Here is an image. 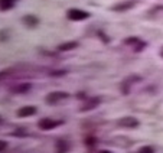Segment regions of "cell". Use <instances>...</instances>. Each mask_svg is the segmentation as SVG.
Returning a JSON list of instances; mask_svg holds the SVG:
<instances>
[{
    "label": "cell",
    "mask_w": 163,
    "mask_h": 153,
    "mask_svg": "<svg viewBox=\"0 0 163 153\" xmlns=\"http://www.w3.org/2000/svg\"><path fill=\"white\" fill-rule=\"evenodd\" d=\"M68 97H69V94L65 92V91H53V92H51V94L46 96L45 101H46L48 104H56L58 101L65 100V98H68Z\"/></svg>",
    "instance_id": "obj_1"
},
{
    "label": "cell",
    "mask_w": 163,
    "mask_h": 153,
    "mask_svg": "<svg viewBox=\"0 0 163 153\" xmlns=\"http://www.w3.org/2000/svg\"><path fill=\"white\" fill-rule=\"evenodd\" d=\"M67 16L69 20H84L90 16V13L84 12V10H80V9H69L67 12Z\"/></svg>",
    "instance_id": "obj_2"
},
{
    "label": "cell",
    "mask_w": 163,
    "mask_h": 153,
    "mask_svg": "<svg viewBox=\"0 0 163 153\" xmlns=\"http://www.w3.org/2000/svg\"><path fill=\"white\" fill-rule=\"evenodd\" d=\"M59 124H62V121H56V120H52V119H42L38 123L39 129L42 130H52L55 127H58Z\"/></svg>",
    "instance_id": "obj_3"
},
{
    "label": "cell",
    "mask_w": 163,
    "mask_h": 153,
    "mask_svg": "<svg viewBox=\"0 0 163 153\" xmlns=\"http://www.w3.org/2000/svg\"><path fill=\"white\" fill-rule=\"evenodd\" d=\"M100 104V98H85V103L81 107V111H90L97 108V105Z\"/></svg>",
    "instance_id": "obj_4"
},
{
    "label": "cell",
    "mask_w": 163,
    "mask_h": 153,
    "mask_svg": "<svg viewBox=\"0 0 163 153\" xmlns=\"http://www.w3.org/2000/svg\"><path fill=\"white\" fill-rule=\"evenodd\" d=\"M36 114V107L33 105H26L17 110V117H29V116Z\"/></svg>",
    "instance_id": "obj_5"
},
{
    "label": "cell",
    "mask_w": 163,
    "mask_h": 153,
    "mask_svg": "<svg viewBox=\"0 0 163 153\" xmlns=\"http://www.w3.org/2000/svg\"><path fill=\"white\" fill-rule=\"evenodd\" d=\"M118 124L123 126V127H136V126L139 124V121L133 117H124V119L118 120Z\"/></svg>",
    "instance_id": "obj_6"
},
{
    "label": "cell",
    "mask_w": 163,
    "mask_h": 153,
    "mask_svg": "<svg viewBox=\"0 0 163 153\" xmlns=\"http://www.w3.org/2000/svg\"><path fill=\"white\" fill-rule=\"evenodd\" d=\"M77 46H78L77 42H67V43L59 45V46H58V51H61V52H67V51H72V49L77 48Z\"/></svg>",
    "instance_id": "obj_7"
},
{
    "label": "cell",
    "mask_w": 163,
    "mask_h": 153,
    "mask_svg": "<svg viewBox=\"0 0 163 153\" xmlns=\"http://www.w3.org/2000/svg\"><path fill=\"white\" fill-rule=\"evenodd\" d=\"M14 5V0H0V10H9Z\"/></svg>",
    "instance_id": "obj_8"
},
{
    "label": "cell",
    "mask_w": 163,
    "mask_h": 153,
    "mask_svg": "<svg viewBox=\"0 0 163 153\" xmlns=\"http://www.w3.org/2000/svg\"><path fill=\"white\" fill-rule=\"evenodd\" d=\"M30 90V84H20L19 87H13L12 91L13 92H25V91Z\"/></svg>",
    "instance_id": "obj_9"
},
{
    "label": "cell",
    "mask_w": 163,
    "mask_h": 153,
    "mask_svg": "<svg viewBox=\"0 0 163 153\" xmlns=\"http://www.w3.org/2000/svg\"><path fill=\"white\" fill-rule=\"evenodd\" d=\"M23 22L28 25V26H35V25L38 23V19H36L35 16H26L23 19Z\"/></svg>",
    "instance_id": "obj_10"
},
{
    "label": "cell",
    "mask_w": 163,
    "mask_h": 153,
    "mask_svg": "<svg viewBox=\"0 0 163 153\" xmlns=\"http://www.w3.org/2000/svg\"><path fill=\"white\" fill-rule=\"evenodd\" d=\"M68 150V146L65 142H58L56 143V153H65Z\"/></svg>",
    "instance_id": "obj_11"
},
{
    "label": "cell",
    "mask_w": 163,
    "mask_h": 153,
    "mask_svg": "<svg viewBox=\"0 0 163 153\" xmlns=\"http://www.w3.org/2000/svg\"><path fill=\"white\" fill-rule=\"evenodd\" d=\"M133 5H134L133 2H129V3H121L120 6H114L113 9H114V10H123V9H127V7H131Z\"/></svg>",
    "instance_id": "obj_12"
},
{
    "label": "cell",
    "mask_w": 163,
    "mask_h": 153,
    "mask_svg": "<svg viewBox=\"0 0 163 153\" xmlns=\"http://www.w3.org/2000/svg\"><path fill=\"white\" fill-rule=\"evenodd\" d=\"M139 153H153V149L149 147V146H146V147H142V149H140Z\"/></svg>",
    "instance_id": "obj_13"
},
{
    "label": "cell",
    "mask_w": 163,
    "mask_h": 153,
    "mask_svg": "<svg viewBox=\"0 0 163 153\" xmlns=\"http://www.w3.org/2000/svg\"><path fill=\"white\" fill-rule=\"evenodd\" d=\"M6 146H7V144H6V142H3V140H0V152H3V150L6 149Z\"/></svg>",
    "instance_id": "obj_14"
},
{
    "label": "cell",
    "mask_w": 163,
    "mask_h": 153,
    "mask_svg": "<svg viewBox=\"0 0 163 153\" xmlns=\"http://www.w3.org/2000/svg\"><path fill=\"white\" fill-rule=\"evenodd\" d=\"M3 76H6V74H5V72H0V80H2Z\"/></svg>",
    "instance_id": "obj_15"
},
{
    "label": "cell",
    "mask_w": 163,
    "mask_h": 153,
    "mask_svg": "<svg viewBox=\"0 0 163 153\" xmlns=\"http://www.w3.org/2000/svg\"><path fill=\"white\" fill-rule=\"evenodd\" d=\"M100 153H111V152H108V150H101Z\"/></svg>",
    "instance_id": "obj_16"
}]
</instances>
